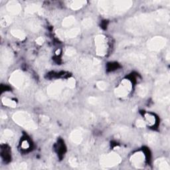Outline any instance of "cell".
Listing matches in <instances>:
<instances>
[{"label": "cell", "mask_w": 170, "mask_h": 170, "mask_svg": "<svg viewBox=\"0 0 170 170\" xmlns=\"http://www.w3.org/2000/svg\"><path fill=\"white\" fill-rule=\"evenodd\" d=\"M169 20V15L164 10H159L153 13L142 14L127 21V29L136 34L149 32L155 28L157 23Z\"/></svg>", "instance_id": "cell-1"}, {"label": "cell", "mask_w": 170, "mask_h": 170, "mask_svg": "<svg viewBox=\"0 0 170 170\" xmlns=\"http://www.w3.org/2000/svg\"><path fill=\"white\" fill-rule=\"evenodd\" d=\"M21 148L24 149H27L29 148V144L27 140H23L21 143Z\"/></svg>", "instance_id": "cell-35"}, {"label": "cell", "mask_w": 170, "mask_h": 170, "mask_svg": "<svg viewBox=\"0 0 170 170\" xmlns=\"http://www.w3.org/2000/svg\"><path fill=\"white\" fill-rule=\"evenodd\" d=\"M75 22H76V19L73 16H68L65 17L62 21V26L65 27H69L73 26Z\"/></svg>", "instance_id": "cell-19"}, {"label": "cell", "mask_w": 170, "mask_h": 170, "mask_svg": "<svg viewBox=\"0 0 170 170\" xmlns=\"http://www.w3.org/2000/svg\"><path fill=\"white\" fill-rule=\"evenodd\" d=\"M93 25V21L92 20V19L90 18H86L85 19H83L82 21V25L85 27V28H90Z\"/></svg>", "instance_id": "cell-28"}, {"label": "cell", "mask_w": 170, "mask_h": 170, "mask_svg": "<svg viewBox=\"0 0 170 170\" xmlns=\"http://www.w3.org/2000/svg\"><path fill=\"white\" fill-rule=\"evenodd\" d=\"M2 104L6 106H8V107H11V108H15V106H17V103L16 102L15 100H12V99H10V98H2Z\"/></svg>", "instance_id": "cell-22"}, {"label": "cell", "mask_w": 170, "mask_h": 170, "mask_svg": "<svg viewBox=\"0 0 170 170\" xmlns=\"http://www.w3.org/2000/svg\"><path fill=\"white\" fill-rule=\"evenodd\" d=\"M89 102L90 104H94V105H95V104H98V99L96 98L95 97H90L89 98Z\"/></svg>", "instance_id": "cell-37"}, {"label": "cell", "mask_w": 170, "mask_h": 170, "mask_svg": "<svg viewBox=\"0 0 170 170\" xmlns=\"http://www.w3.org/2000/svg\"><path fill=\"white\" fill-rule=\"evenodd\" d=\"M155 165L157 166V168L160 169H169V165L168 163V161H166L164 158H160V159H157L155 161Z\"/></svg>", "instance_id": "cell-17"}, {"label": "cell", "mask_w": 170, "mask_h": 170, "mask_svg": "<svg viewBox=\"0 0 170 170\" xmlns=\"http://www.w3.org/2000/svg\"><path fill=\"white\" fill-rule=\"evenodd\" d=\"M13 120L15 123L28 130H35L37 128L36 123L32 117L27 112L19 111L13 115Z\"/></svg>", "instance_id": "cell-4"}, {"label": "cell", "mask_w": 170, "mask_h": 170, "mask_svg": "<svg viewBox=\"0 0 170 170\" xmlns=\"http://www.w3.org/2000/svg\"><path fill=\"white\" fill-rule=\"evenodd\" d=\"M66 87H67L66 82L58 81L49 86V87L47 88V93L51 96L58 97L64 91V89H65Z\"/></svg>", "instance_id": "cell-9"}, {"label": "cell", "mask_w": 170, "mask_h": 170, "mask_svg": "<svg viewBox=\"0 0 170 170\" xmlns=\"http://www.w3.org/2000/svg\"><path fill=\"white\" fill-rule=\"evenodd\" d=\"M1 117H2V118H4V119H5V118H7L6 114H3V112H2V114H1Z\"/></svg>", "instance_id": "cell-39"}, {"label": "cell", "mask_w": 170, "mask_h": 170, "mask_svg": "<svg viewBox=\"0 0 170 170\" xmlns=\"http://www.w3.org/2000/svg\"><path fill=\"white\" fill-rule=\"evenodd\" d=\"M13 60V54L8 49H4L2 51L1 55V68L2 72L3 69H7L11 65Z\"/></svg>", "instance_id": "cell-11"}, {"label": "cell", "mask_w": 170, "mask_h": 170, "mask_svg": "<svg viewBox=\"0 0 170 170\" xmlns=\"http://www.w3.org/2000/svg\"><path fill=\"white\" fill-rule=\"evenodd\" d=\"M148 93L147 86L145 85H140L138 87V94L141 97H145Z\"/></svg>", "instance_id": "cell-23"}, {"label": "cell", "mask_w": 170, "mask_h": 170, "mask_svg": "<svg viewBox=\"0 0 170 170\" xmlns=\"http://www.w3.org/2000/svg\"><path fill=\"white\" fill-rule=\"evenodd\" d=\"M9 82L17 89L23 90L27 87L29 81L25 74L20 70H17L11 74L9 77Z\"/></svg>", "instance_id": "cell-5"}, {"label": "cell", "mask_w": 170, "mask_h": 170, "mask_svg": "<svg viewBox=\"0 0 170 170\" xmlns=\"http://www.w3.org/2000/svg\"><path fill=\"white\" fill-rule=\"evenodd\" d=\"M130 161L134 167L141 168L144 167L145 161V156L143 152H137L130 157Z\"/></svg>", "instance_id": "cell-12"}, {"label": "cell", "mask_w": 170, "mask_h": 170, "mask_svg": "<svg viewBox=\"0 0 170 170\" xmlns=\"http://www.w3.org/2000/svg\"><path fill=\"white\" fill-rule=\"evenodd\" d=\"M86 3V1H82V0H78V1H72L69 3L70 8L73 10H78L81 9L82 7L85 6Z\"/></svg>", "instance_id": "cell-16"}, {"label": "cell", "mask_w": 170, "mask_h": 170, "mask_svg": "<svg viewBox=\"0 0 170 170\" xmlns=\"http://www.w3.org/2000/svg\"><path fill=\"white\" fill-rule=\"evenodd\" d=\"M81 29L77 27L70 29L67 31H62L59 29L56 31L58 36L61 38H74L80 33Z\"/></svg>", "instance_id": "cell-13"}, {"label": "cell", "mask_w": 170, "mask_h": 170, "mask_svg": "<svg viewBox=\"0 0 170 170\" xmlns=\"http://www.w3.org/2000/svg\"><path fill=\"white\" fill-rule=\"evenodd\" d=\"M37 98L39 101L40 102H44L46 100V96H45V94L41 92H39L37 94Z\"/></svg>", "instance_id": "cell-33"}, {"label": "cell", "mask_w": 170, "mask_h": 170, "mask_svg": "<svg viewBox=\"0 0 170 170\" xmlns=\"http://www.w3.org/2000/svg\"><path fill=\"white\" fill-rule=\"evenodd\" d=\"M6 9L12 15H17L21 12V6L17 1H10L7 3Z\"/></svg>", "instance_id": "cell-14"}, {"label": "cell", "mask_w": 170, "mask_h": 170, "mask_svg": "<svg viewBox=\"0 0 170 170\" xmlns=\"http://www.w3.org/2000/svg\"><path fill=\"white\" fill-rule=\"evenodd\" d=\"M97 87L101 90H104L107 89V83L103 81H99L96 82Z\"/></svg>", "instance_id": "cell-30"}, {"label": "cell", "mask_w": 170, "mask_h": 170, "mask_svg": "<svg viewBox=\"0 0 170 170\" xmlns=\"http://www.w3.org/2000/svg\"><path fill=\"white\" fill-rule=\"evenodd\" d=\"M145 123H147L149 126H153L156 123V118L151 113H145Z\"/></svg>", "instance_id": "cell-18"}, {"label": "cell", "mask_w": 170, "mask_h": 170, "mask_svg": "<svg viewBox=\"0 0 170 170\" xmlns=\"http://www.w3.org/2000/svg\"><path fill=\"white\" fill-rule=\"evenodd\" d=\"M13 136V133L10 130L6 129L3 131L2 135V142H7L9 141L11 138Z\"/></svg>", "instance_id": "cell-20"}, {"label": "cell", "mask_w": 170, "mask_h": 170, "mask_svg": "<svg viewBox=\"0 0 170 170\" xmlns=\"http://www.w3.org/2000/svg\"><path fill=\"white\" fill-rule=\"evenodd\" d=\"M36 42L38 45H42L44 43V39L41 37H39L36 39Z\"/></svg>", "instance_id": "cell-38"}, {"label": "cell", "mask_w": 170, "mask_h": 170, "mask_svg": "<svg viewBox=\"0 0 170 170\" xmlns=\"http://www.w3.org/2000/svg\"><path fill=\"white\" fill-rule=\"evenodd\" d=\"M122 161L120 156L116 153H110L103 155L100 158V164L104 167L110 168L119 164Z\"/></svg>", "instance_id": "cell-7"}, {"label": "cell", "mask_w": 170, "mask_h": 170, "mask_svg": "<svg viewBox=\"0 0 170 170\" xmlns=\"http://www.w3.org/2000/svg\"><path fill=\"white\" fill-rule=\"evenodd\" d=\"M39 6L37 4H31L27 6L25 11L27 13L32 14L37 12V11H39Z\"/></svg>", "instance_id": "cell-25"}, {"label": "cell", "mask_w": 170, "mask_h": 170, "mask_svg": "<svg viewBox=\"0 0 170 170\" xmlns=\"http://www.w3.org/2000/svg\"><path fill=\"white\" fill-rule=\"evenodd\" d=\"M145 138L146 140H147L149 143H151L153 144L154 143H156L157 141V139L156 135H155V134H146V135L145 136Z\"/></svg>", "instance_id": "cell-26"}, {"label": "cell", "mask_w": 170, "mask_h": 170, "mask_svg": "<svg viewBox=\"0 0 170 170\" xmlns=\"http://www.w3.org/2000/svg\"><path fill=\"white\" fill-rule=\"evenodd\" d=\"M12 19L9 16V15H3L1 17V20H0V23H1V25L3 27H7L9 25L11 24Z\"/></svg>", "instance_id": "cell-24"}, {"label": "cell", "mask_w": 170, "mask_h": 170, "mask_svg": "<svg viewBox=\"0 0 170 170\" xmlns=\"http://www.w3.org/2000/svg\"><path fill=\"white\" fill-rule=\"evenodd\" d=\"M132 6L131 1H100L98 9L104 15H120L127 11Z\"/></svg>", "instance_id": "cell-2"}, {"label": "cell", "mask_w": 170, "mask_h": 170, "mask_svg": "<svg viewBox=\"0 0 170 170\" xmlns=\"http://www.w3.org/2000/svg\"><path fill=\"white\" fill-rule=\"evenodd\" d=\"M69 163L71 165L74 166V167H77V166H78V161L76 159H75V158H70L69 160Z\"/></svg>", "instance_id": "cell-36"}, {"label": "cell", "mask_w": 170, "mask_h": 170, "mask_svg": "<svg viewBox=\"0 0 170 170\" xmlns=\"http://www.w3.org/2000/svg\"><path fill=\"white\" fill-rule=\"evenodd\" d=\"M28 26H29V28L33 31H38L39 29V27H40L38 22L36 21H31L29 23Z\"/></svg>", "instance_id": "cell-27"}, {"label": "cell", "mask_w": 170, "mask_h": 170, "mask_svg": "<svg viewBox=\"0 0 170 170\" xmlns=\"http://www.w3.org/2000/svg\"><path fill=\"white\" fill-rule=\"evenodd\" d=\"M65 54L69 57L73 56L75 54H76V50H75L73 47H69L67 48L65 51Z\"/></svg>", "instance_id": "cell-32"}, {"label": "cell", "mask_w": 170, "mask_h": 170, "mask_svg": "<svg viewBox=\"0 0 170 170\" xmlns=\"http://www.w3.org/2000/svg\"><path fill=\"white\" fill-rule=\"evenodd\" d=\"M83 139V132L81 129H75L70 134V140L75 144H80Z\"/></svg>", "instance_id": "cell-15"}, {"label": "cell", "mask_w": 170, "mask_h": 170, "mask_svg": "<svg viewBox=\"0 0 170 170\" xmlns=\"http://www.w3.org/2000/svg\"><path fill=\"white\" fill-rule=\"evenodd\" d=\"M96 52L98 56H104L108 53V43L107 38L104 35H98L95 37Z\"/></svg>", "instance_id": "cell-6"}, {"label": "cell", "mask_w": 170, "mask_h": 170, "mask_svg": "<svg viewBox=\"0 0 170 170\" xmlns=\"http://www.w3.org/2000/svg\"><path fill=\"white\" fill-rule=\"evenodd\" d=\"M11 33L15 38H17L20 40H23L26 37L25 33L19 29H12L11 31Z\"/></svg>", "instance_id": "cell-21"}, {"label": "cell", "mask_w": 170, "mask_h": 170, "mask_svg": "<svg viewBox=\"0 0 170 170\" xmlns=\"http://www.w3.org/2000/svg\"><path fill=\"white\" fill-rule=\"evenodd\" d=\"M132 89V84L128 79H123L117 87L114 93L118 97L127 96L131 92Z\"/></svg>", "instance_id": "cell-8"}, {"label": "cell", "mask_w": 170, "mask_h": 170, "mask_svg": "<svg viewBox=\"0 0 170 170\" xmlns=\"http://www.w3.org/2000/svg\"><path fill=\"white\" fill-rule=\"evenodd\" d=\"M13 169H25L27 168V164L25 163H20L13 164L12 166Z\"/></svg>", "instance_id": "cell-31"}, {"label": "cell", "mask_w": 170, "mask_h": 170, "mask_svg": "<svg viewBox=\"0 0 170 170\" xmlns=\"http://www.w3.org/2000/svg\"><path fill=\"white\" fill-rule=\"evenodd\" d=\"M81 73L85 77H91L96 74L100 69V62L94 58L82 59L79 63Z\"/></svg>", "instance_id": "cell-3"}, {"label": "cell", "mask_w": 170, "mask_h": 170, "mask_svg": "<svg viewBox=\"0 0 170 170\" xmlns=\"http://www.w3.org/2000/svg\"><path fill=\"white\" fill-rule=\"evenodd\" d=\"M66 86L70 89H74L75 87V85H76V81H75V79L73 78H70L68 80L66 81Z\"/></svg>", "instance_id": "cell-29"}, {"label": "cell", "mask_w": 170, "mask_h": 170, "mask_svg": "<svg viewBox=\"0 0 170 170\" xmlns=\"http://www.w3.org/2000/svg\"><path fill=\"white\" fill-rule=\"evenodd\" d=\"M166 41V39L162 37H154L148 41V48L152 51H158L164 48Z\"/></svg>", "instance_id": "cell-10"}, {"label": "cell", "mask_w": 170, "mask_h": 170, "mask_svg": "<svg viewBox=\"0 0 170 170\" xmlns=\"http://www.w3.org/2000/svg\"><path fill=\"white\" fill-rule=\"evenodd\" d=\"M145 122L142 120H138L136 122V126L139 128H144L145 126Z\"/></svg>", "instance_id": "cell-34"}]
</instances>
